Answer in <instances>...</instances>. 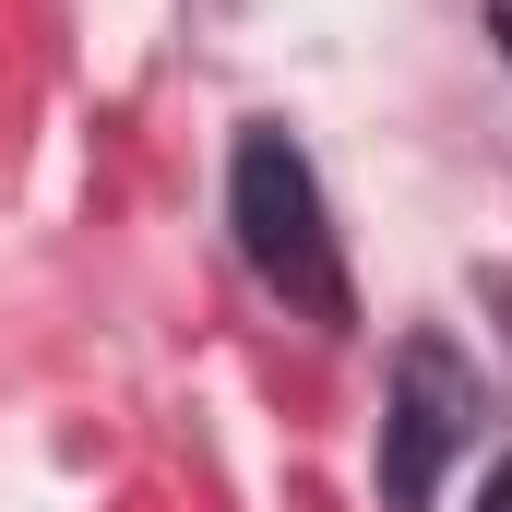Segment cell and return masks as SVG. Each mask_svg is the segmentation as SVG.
I'll return each instance as SVG.
<instances>
[{"label":"cell","instance_id":"6da1fadb","mask_svg":"<svg viewBox=\"0 0 512 512\" xmlns=\"http://www.w3.org/2000/svg\"><path fill=\"white\" fill-rule=\"evenodd\" d=\"M227 215H239L251 274L286 298V310L346 322V262H334V227H322V179H310V155H298L286 131H251V143H239V167H227Z\"/></svg>","mask_w":512,"mask_h":512},{"label":"cell","instance_id":"7a4b0ae2","mask_svg":"<svg viewBox=\"0 0 512 512\" xmlns=\"http://www.w3.org/2000/svg\"><path fill=\"white\" fill-rule=\"evenodd\" d=\"M465 429H477V382H465L441 346H405V370H393V429H382V489L405 512H429Z\"/></svg>","mask_w":512,"mask_h":512},{"label":"cell","instance_id":"3957f363","mask_svg":"<svg viewBox=\"0 0 512 512\" xmlns=\"http://www.w3.org/2000/svg\"><path fill=\"white\" fill-rule=\"evenodd\" d=\"M477 512H512V465H489V489H477Z\"/></svg>","mask_w":512,"mask_h":512}]
</instances>
